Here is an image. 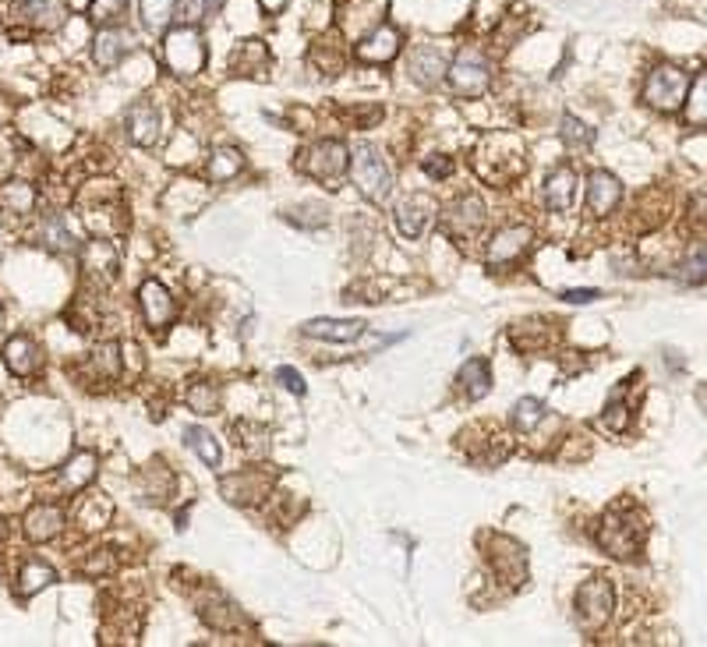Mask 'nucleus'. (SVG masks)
I'll return each instance as SVG.
<instances>
[{"label":"nucleus","instance_id":"nucleus-8","mask_svg":"<svg viewBox=\"0 0 707 647\" xmlns=\"http://www.w3.org/2000/svg\"><path fill=\"white\" fill-rule=\"evenodd\" d=\"M531 227H524V223H513V227H502L499 234L488 241V262L492 266H513V262H520L527 252H531Z\"/></svg>","mask_w":707,"mask_h":647},{"label":"nucleus","instance_id":"nucleus-20","mask_svg":"<svg viewBox=\"0 0 707 647\" xmlns=\"http://www.w3.org/2000/svg\"><path fill=\"white\" fill-rule=\"evenodd\" d=\"M637 379H640V375H626V379L609 393V400H605L601 425L609 428V432H626V428H630L633 411H630V404H626V396H630V389H633V382H637Z\"/></svg>","mask_w":707,"mask_h":647},{"label":"nucleus","instance_id":"nucleus-40","mask_svg":"<svg viewBox=\"0 0 707 647\" xmlns=\"http://www.w3.org/2000/svg\"><path fill=\"white\" fill-rule=\"evenodd\" d=\"M563 138L570 145H584V149H591V142H594V131L587 128L580 117H573V114H566L563 117Z\"/></svg>","mask_w":707,"mask_h":647},{"label":"nucleus","instance_id":"nucleus-11","mask_svg":"<svg viewBox=\"0 0 707 647\" xmlns=\"http://www.w3.org/2000/svg\"><path fill=\"white\" fill-rule=\"evenodd\" d=\"M138 305H142V315L145 322L153 329H167L174 322L177 308H174V297L167 294V287L156 280H145L142 290H138Z\"/></svg>","mask_w":707,"mask_h":647},{"label":"nucleus","instance_id":"nucleus-34","mask_svg":"<svg viewBox=\"0 0 707 647\" xmlns=\"http://www.w3.org/2000/svg\"><path fill=\"white\" fill-rule=\"evenodd\" d=\"M174 11H177V0H142V22H145V29L163 32L170 22H174Z\"/></svg>","mask_w":707,"mask_h":647},{"label":"nucleus","instance_id":"nucleus-18","mask_svg":"<svg viewBox=\"0 0 707 647\" xmlns=\"http://www.w3.org/2000/svg\"><path fill=\"white\" fill-rule=\"evenodd\" d=\"M124 54H131V36L124 29H99L96 43H92V61L99 64V68H117V64L124 61Z\"/></svg>","mask_w":707,"mask_h":647},{"label":"nucleus","instance_id":"nucleus-16","mask_svg":"<svg viewBox=\"0 0 707 647\" xmlns=\"http://www.w3.org/2000/svg\"><path fill=\"white\" fill-rule=\"evenodd\" d=\"M301 333L312 340H329V343H354L365 336V322L358 319H308L301 326Z\"/></svg>","mask_w":707,"mask_h":647},{"label":"nucleus","instance_id":"nucleus-25","mask_svg":"<svg viewBox=\"0 0 707 647\" xmlns=\"http://www.w3.org/2000/svg\"><path fill=\"white\" fill-rule=\"evenodd\" d=\"M82 269L92 276L103 273V280H114L117 276V252L110 241H89L82 252Z\"/></svg>","mask_w":707,"mask_h":647},{"label":"nucleus","instance_id":"nucleus-2","mask_svg":"<svg viewBox=\"0 0 707 647\" xmlns=\"http://www.w3.org/2000/svg\"><path fill=\"white\" fill-rule=\"evenodd\" d=\"M350 177H354V184H358V191L368 202H386L389 191H393V170L372 145H358L350 153Z\"/></svg>","mask_w":707,"mask_h":647},{"label":"nucleus","instance_id":"nucleus-28","mask_svg":"<svg viewBox=\"0 0 707 647\" xmlns=\"http://www.w3.org/2000/svg\"><path fill=\"white\" fill-rule=\"evenodd\" d=\"M96 478V453H75V457L64 464V471H61V481H64V488H71V492H82L89 481Z\"/></svg>","mask_w":707,"mask_h":647},{"label":"nucleus","instance_id":"nucleus-27","mask_svg":"<svg viewBox=\"0 0 707 647\" xmlns=\"http://www.w3.org/2000/svg\"><path fill=\"white\" fill-rule=\"evenodd\" d=\"M683 114L690 128H707V71H700V75L693 78L690 92H686L683 99Z\"/></svg>","mask_w":707,"mask_h":647},{"label":"nucleus","instance_id":"nucleus-35","mask_svg":"<svg viewBox=\"0 0 707 647\" xmlns=\"http://www.w3.org/2000/svg\"><path fill=\"white\" fill-rule=\"evenodd\" d=\"M220 4H223V0H177L174 18L181 25H198V22H206L209 15H216V11H220Z\"/></svg>","mask_w":707,"mask_h":647},{"label":"nucleus","instance_id":"nucleus-5","mask_svg":"<svg viewBox=\"0 0 707 647\" xmlns=\"http://www.w3.org/2000/svg\"><path fill=\"white\" fill-rule=\"evenodd\" d=\"M612 605H616V594L605 577H591L587 584H580L577 591V623L587 633H598L601 626L612 619Z\"/></svg>","mask_w":707,"mask_h":647},{"label":"nucleus","instance_id":"nucleus-48","mask_svg":"<svg viewBox=\"0 0 707 647\" xmlns=\"http://www.w3.org/2000/svg\"><path fill=\"white\" fill-rule=\"evenodd\" d=\"M0 329H4V308H0Z\"/></svg>","mask_w":707,"mask_h":647},{"label":"nucleus","instance_id":"nucleus-38","mask_svg":"<svg viewBox=\"0 0 707 647\" xmlns=\"http://www.w3.org/2000/svg\"><path fill=\"white\" fill-rule=\"evenodd\" d=\"M184 400H188V407L195 414H216V407H220V393H216L209 382H195V386L184 393Z\"/></svg>","mask_w":707,"mask_h":647},{"label":"nucleus","instance_id":"nucleus-24","mask_svg":"<svg viewBox=\"0 0 707 647\" xmlns=\"http://www.w3.org/2000/svg\"><path fill=\"white\" fill-rule=\"evenodd\" d=\"M234 75H262L269 71V46L262 39H244L234 50Z\"/></svg>","mask_w":707,"mask_h":647},{"label":"nucleus","instance_id":"nucleus-17","mask_svg":"<svg viewBox=\"0 0 707 647\" xmlns=\"http://www.w3.org/2000/svg\"><path fill=\"white\" fill-rule=\"evenodd\" d=\"M22 527H25V538L36 541V545H43V541H54L57 534L64 531V513L57 510V506H50V503L32 506V510L25 513Z\"/></svg>","mask_w":707,"mask_h":647},{"label":"nucleus","instance_id":"nucleus-23","mask_svg":"<svg viewBox=\"0 0 707 647\" xmlns=\"http://www.w3.org/2000/svg\"><path fill=\"white\" fill-rule=\"evenodd\" d=\"M269 492V478L262 471H244L234 474V478H223V495L230 503H259L262 495Z\"/></svg>","mask_w":707,"mask_h":647},{"label":"nucleus","instance_id":"nucleus-13","mask_svg":"<svg viewBox=\"0 0 707 647\" xmlns=\"http://www.w3.org/2000/svg\"><path fill=\"white\" fill-rule=\"evenodd\" d=\"M619 198H623V184L609 170H594L587 177V213L591 216H609L619 206Z\"/></svg>","mask_w":707,"mask_h":647},{"label":"nucleus","instance_id":"nucleus-44","mask_svg":"<svg viewBox=\"0 0 707 647\" xmlns=\"http://www.w3.org/2000/svg\"><path fill=\"white\" fill-rule=\"evenodd\" d=\"M563 301H570V305H591V301H598V290H594V287H584V290H566Z\"/></svg>","mask_w":707,"mask_h":647},{"label":"nucleus","instance_id":"nucleus-46","mask_svg":"<svg viewBox=\"0 0 707 647\" xmlns=\"http://www.w3.org/2000/svg\"><path fill=\"white\" fill-rule=\"evenodd\" d=\"M259 4L269 11V15H276V11H283V4H287V0H259Z\"/></svg>","mask_w":707,"mask_h":647},{"label":"nucleus","instance_id":"nucleus-9","mask_svg":"<svg viewBox=\"0 0 707 647\" xmlns=\"http://www.w3.org/2000/svg\"><path fill=\"white\" fill-rule=\"evenodd\" d=\"M481 223H485V202H481L478 195L457 198V202L446 206V213H442V230H446L449 237H457V241L478 234Z\"/></svg>","mask_w":707,"mask_h":647},{"label":"nucleus","instance_id":"nucleus-6","mask_svg":"<svg viewBox=\"0 0 707 647\" xmlns=\"http://www.w3.org/2000/svg\"><path fill=\"white\" fill-rule=\"evenodd\" d=\"M350 167V149L336 138L329 142H315L305 156H301V170L315 181H340Z\"/></svg>","mask_w":707,"mask_h":647},{"label":"nucleus","instance_id":"nucleus-49","mask_svg":"<svg viewBox=\"0 0 707 647\" xmlns=\"http://www.w3.org/2000/svg\"><path fill=\"white\" fill-rule=\"evenodd\" d=\"M0 534H4V527H0Z\"/></svg>","mask_w":707,"mask_h":647},{"label":"nucleus","instance_id":"nucleus-7","mask_svg":"<svg viewBox=\"0 0 707 647\" xmlns=\"http://www.w3.org/2000/svg\"><path fill=\"white\" fill-rule=\"evenodd\" d=\"M446 78L457 96H481L488 89V82H492V68L481 57V50H460L457 61L449 64Z\"/></svg>","mask_w":707,"mask_h":647},{"label":"nucleus","instance_id":"nucleus-29","mask_svg":"<svg viewBox=\"0 0 707 647\" xmlns=\"http://www.w3.org/2000/svg\"><path fill=\"white\" fill-rule=\"evenodd\" d=\"M460 386H464V393L471 396V400L488 396V389H492V368H488V361L481 358L467 361V365L460 368Z\"/></svg>","mask_w":707,"mask_h":647},{"label":"nucleus","instance_id":"nucleus-42","mask_svg":"<svg viewBox=\"0 0 707 647\" xmlns=\"http://www.w3.org/2000/svg\"><path fill=\"white\" fill-rule=\"evenodd\" d=\"M276 382H280L287 393H294V396H305L308 393V386H305V379H301V372H294V368H276Z\"/></svg>","mask_w":707,"mask_h":647},{"label":"nucleus","instance_id":"nucleus-21","mask_svg":"<svg viewBox=\"0 0 707 647\" xmlns=\"http://www.w3.org/2000/svg\"><path fill=\"white\" fill-rule=\"evenodd\" d=\"M128 138L135 145H156V138H160V110L153 107V103H135V107L128 110Z\"/></svg>","mask_w":707,"mask_h":647},{"label":"nucleus","instance_id":"nucleus-36","mask_svg":"<svg viewBox=\"0 0 707 647\" xmlns=\"http://www.w3.org/2000/svg\"><path fill=\"white\" fill-rule=\"evenodd\" d=\"M124 15H128V0H92L89 4V18L99 29H110V25H117Z\"/></svg>","mask_w":707,"mask_h":647},{"label":"nucleus","instance_id":"nucleus-12","mask_svg":"<svg viewBox=\"0 0 707 647\" xmlns=\"http://www.w3.org/2000/svg\"><path fill=\"white\" fill-rule=\"evenodd\" d=\"M400 54V32L393 25H375L358 46H354V57L365 64H386Z\"/></svg>","mask_w":707,"mask_h":647},{"label":"nucleus","instance_id":"nucleus-31","mask_svg":"<svg viewBox=\"0 0 707 647\" xmlns=\"http://www.w3.org/2000/svg\"><path fill=\"white\" fill-rule=\"evenodd\" d=\"M57 580L54 566L39 563V559H32V563L22 566V573H18V594L22 598H32L36 591H43V587H50Z\"/></svg>","mask_w":707,"mask_h":647},{"label":"nucleus","instance_id":"nucleus-37","mask_svg":"<svg viewBox=\"0 0 707 647\" xmlns=\"http://www.w3.org/2000/svg\"><path fill=\"white\" fill-rule=\"evenodd\" d=\"M39 237H43L54 252H71L75 248V237H71L68 223L61 220V216H50V220H43V230H39Z\"/></svg>","mask_w":707,"mask_h":647},{"label":"nucleus","instance_id":"nucleus-39","mask_svg":"<svg viewBox=\"0 0 707 647\" xmlns=\"http://www.w3.org/2000/svg\"><path fill=\"white\" fill-rule=\"evenodd\" d=\"M121 347L117 343H103V347H96V354H92V365L99 368V375H107V379H117L121 375Z\"/></svg>","mask_w":707,"mask_h":647},{"label":"nucleus","instance_id":"nucleus-26","mask_svg":"<svg viewBox=\"0 0 707 647\" xmlns=\"http://www.w3.org/2000/svg\"><path fill=\"white\" fill-rule=\"evenodd\" d=\"M0 209L11 216H29L36 209V191L25 181H8L0 188Z\"/></svg>","mask_w":707,"mask_h":647},{"label":"nucleus","instance_id":"nucleus-22","mask_svg":"<svg viewBox=\"0 0 707 647\" xmlns=\"http://www.w3.org/2000/svg\"><path fill=\"white\" fill-rule=\"evenodd\" d=\"M4 361H8V368L15 375L29 379V375H36L39 365H43V354H39V347L29 336H15V340L4 343Z\"/></svg>","mask_w":707,"mask_h":647},{"label":"nucleus","instance_id":"nucleus-1","mask_svg":"<svg viewBox=\"0 0 707 647\" xmlns=\"http://www.w3.org/2000/svg\"><path fill=\"white\" fill-rule=\"evenodd\" d=\"M647 538V517L633 506H619V510L605 513L598 527V545L616 559H633L644 549Z\"/></svg>","mask_w":707,"mask_h":647},{"label":"nucleus","instance_id":"nucleus-4","mask_svg":"<svg viewBox=\"0 0 707 647\" xmlns=\"http://www.w3.org/2000/svg\"><path fill=\"white\" fill-rule=\"evenodd\" d=\"M686 92H690V78L676 64H658L644 82V103L658 114H672L683 107Z\"/></svg>","mask_w":707,"mask_h":647},{"label":"nucleus","instance_id":"nucleus-47","mask_svg":"<svg viewBox=\"0 0 707 647\" xmlns=\"http://www.w3.org/2000/svg\"><path fill=\"white\" fill-rule=\"evenodd\" d=\"M697 404L707 411V382H704V386H697Z\"/></svg>","mask_w":707,"mask_h":647},{"label":"nucleus","instance_id":"nucleus-41","mask_svg":"<svg viewBox=\"0 0 707 647\" xmlns=\"http://www.w3.org/2000/svg\"><path fill=\"white\" fill-rule=\"evenodd\" d=\"M707 276V248H700L693 259H686L683 266H679V280L683 283H700Z\"/></svg>","mask_w":707,"mask_h":647},{"label":"nucleus","instance_id":"nucleus-45","mask_svg":"<svg viewBox=\"0 0 707 647\" xmlns=\"http://www.w3.org/2000/svg\"><path fill=\"white\" fill-rule=\"evenodd\" d=\"M82 570H85V573H110V570H114V559H110L107 552H103V556H92L89 563L82 566Z\"/></svg>","mask_w":707,"mask_h":647},{"label":"nucleus","instance_id":"nucleus-15","mask_svg":"<svg viewBox=\"0 0 707 647\" xmlns=\"http://www.w3.org/2000/svg\"><path fill=\"white\" fill-rule=\"evenodd\" d=\"M446 71H449L446 57H442L435 46H418V50L407 57V75H411L418 85H425V89L439 85L442 78H446Z\"/></svg>","mask_w":707,"mask_h":647},{"label":"nucleus","instance_id":"nucleus-10","mask_svg":"<svg viewBox=\"0 0 707 647\" xmlns=\"http://www.w3.org/2000/svg\"><path fill=\"white\" fill-rule=\"evenodd\" d=\"M15 15L22 18L25 25L39 32H54L68 22V4L64 0H18Z\"/></svg>","mask_w":707,"mask_h":647},{"label":"nucleus","instance_id":"nucleus-33","mask_svg":"<svg viewBox=\"0 0 707 647\" xmlns=\"http://www.w3.org/2000/svg\"><path fill=\"white\" fill-rule=\"evenodd\" d=\"M184 442H188L191 450L198 453V460L209 467H220V446H216L213 432H206V428H184Z\"/></svg>","mask_w":707,"mask_h":647},{"label":"nucleus","instance_id":"nucleus-3","mask_svg":"<svg viewBox=\"0 0 707 647\" xmlns=\"http://www.w3.org/2000/svg\"><path fill=\"white\" fill-rule=\"evenodd\" d=\"M163 61L174 75H198L206 68V39L195 25H177L163 39Z\"/></svg>","mask_w":707,"mask_h":647},{"label":"nucleus","instance_id":"nucleus-30","mask_svg":"<svg viewBox=\"0 0 707 647\" xmlns=\"http://www.w3.org/2000/svg\"><path fill=\"white\" fill-rule=\"evenodd\" d=\"M241 170H244L241 149H216V153L209 156V181L227 184V181H234Z\"/></svg>","mask_w":707,"mask_h":647},{"label":"nucleus","instance_id":"nucleus-43","mask_svg":"<svg viewBox=\"0 0 707 647\" xmlns=\"http://www.w3.org/2000/svg\"><path fill=\"white\" fill-rule=\"evenodd\" d=\"M421 167H425V174L428 177H449L453 174V160H449V156H425V163H421Z\"/></svg>","mask_w":707,"mask_h":647},{"label":"nucleus","instance_id":"nucleus-32","mask_svg":"<svg viewBox=\"0 0 707 647\" xmlns=\"http://www.w3.org/2000/svg\"><path fill=\"white\" fill-rule=\"evenodd\" d=\"M545 418H548V407L541 404L538 396H524V400H517V407H513V428H517V432H534Z\"/></svg>","mask_w":707,"mask_h":647},{"label":"nucleus","instance_id":"nucleus-14","mask_svg":"<svg viewBox=\"0 0 707 647\" xmlns=\"http://www.w3.org/2000/svg\"><path fill=\"white\" fill-rule=\"evenodd\" d=\"M435 216V202L428 195H411L396 206V227L403 237H421Z\"/></svg>","mask_w":707,"mask_h":647},{"label":"nucleus","instance_id":"nucleus-19","mask_svg":"<svg viewBox=\"0 0 707 647\" xmlns=\"http://www.w3.org/2000/svg\"><path fill=\"white\" fill-rule=\"evenodd\" d=\"M577 174H573V167H559L548 174L545 181V206L552 209V213H566V209H573V202H577Z\"/></svg>","mask_w":707,"mask_h":647}]
</instances>
